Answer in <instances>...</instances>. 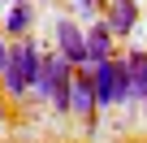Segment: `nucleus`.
<instances>
[{
	"instance_id": "nucleus-1",
	"label": "nucleus",
	"mask_w": 147,
	"mask_h": 143,
	"mask_svg": "<svg viewBox=\"0 0 147 143\" xmlns=\"http://www.w3.org/2000/svg\"><path fill=\"white\" fill-rule=\"evenodd\" d=\"M35 78H39V43L30 35H22L18 43H9L5 69H0V91L13 100H26L35 91Z\"/></svg>"
},
{
	"instance_id": "nucleus-8",
	"label": "nucleus",
	"mask_w": 147,
	"mask_h": 143,
	"mask_svg": "<svg viewBox=\"0 0 147 143\" xmlns=\"http://www.w3.org/2000/svg\"><path fill=\"white\" fill-rule=\"evenodd\" d=\"M113 39H117V35L108 30V22H91V26H87V65L113 56Z\"/></svg>"
},
{
	"instance_id": "nucleus-12",
	"label": "nucleus",
	"mask_w": 147,
	"mask_h": 143,
	"mask_svg": "<svg viewBox=\"0 0 147 143\" xmlns=\"http://www.w3.org/2000/svg\"><path fill=\"white\" fill-rule=\"evenodd\" d=\"M0 113H5V104H0Z\"/></svg>"
},
{
	"instance_id": "nucleus-7",
	"label": "nucleus",
	"mask_w": 147,
	"mask_h": 143,
	"mask_svg": "<svg viewBox=\"0 0 147 143\" xmlns=\"http://www.w3.org/2000/svg\"><path fill=\"white\" fill-rule=\"evenodd\" d=\"M104 22H108V30H113L117 39L134 35V26H138V0H108Z\"/></svg>"
},
{
	"instance_id": "nucleus-14",
	"label": "nucleus",
	"mask_w": 147,
	"mask_h": 143,
	"mask_svg": "<svg viewBox=\"0 0 147 143\" xmlns=\"http://www.w3.org/2000/svg\"><path fill=\"white\" fill-rule=\"evenodd\" d=\"M138 5H143V0H138Z\"/></svg>"
},
{
	"instance_id": "nucleus-2",
	"label": "nucleus",
	"mask_w": 147,
	"mask_h": 143,
	"mask_svg": "<svg viewBox=\"0 0 147 143\" xmlns=\"http://www.w3.org/2000/svg\"><path fill=\"white\" fill-rule=\"evenodd\" d=\"M35 91L65 117L69 113V91H74V65L61 56V52H39V78H35Z\"/></svg>"
},
{
	"instance_id": "nucleus-5",
	"label": "nucleus",
	"mask_w": 147,
	"mask_h": 143,
	"mask_svg": "<svg viewBox=\"0 0 147 143\" xmlns=\"http://www.w3.org/2000/svg\"><path fill=\"white\" fill-rule=\"evenodd\" d=\"M56 52L78 69L87 65V30L74 22V18H56Z\"/></svg>"
},
{
	"instance_id": "nucleus-9",
	"label": "nucleus",
	"mask_w": 147,
	"mask_h": 143,
	"mask_svg": "<svg viewBox=\"0 0 147 143\" xmlns=\"http://www.w3.org/2000/svg\"><path fill=\"white\" fill-rule=\"evenodd\" d=\"M30 22H35V9L26 5V0H18V5H9V13H5V35L22 39V35H30Z\"/></svg>"
},
{
	"instance_id": "nucleus-13",
	"label": "nucleus",
	"mask_w": 147,
	"mask_h": 143,
	"mask_svg": "<svg viewBox=\"0 0 147 143\" xmlns=\"http://www.w3.org/2000/svg\"><path fill=\"white\" fill-rule=\"evenodd\" d=\"M143 108H147V100H143Z\"/></svg>"
},
{
	"instance_id": "nucleus-3",
	"label": "nucleus",
	"mask_w": 147,
	"mask_h": 143,
	"mask_svg": "<svg viewBox=\"0 0 147 143\" xmlns=\"http://www.w3.org/2000/svg\"><path fill=\"white\" fill-rule=\"evenodd\" d=\"M91 69V83H95V104L100 108H117V104H125V61L113 52V56H104V61H95V65H87Z\"/></svg>"
},
{
	"instance_id": "nucleus-4",
	"label": "nucleus",
	"mask_w": 147,
	"mask_h": 143,
	"mask_svg": "<svg viewBox=\"0 0 147 143\" xmlns=\"http://www.w3.org/2000/svg\"><path fill=\"white\" fill-rule=\"evenodd\" d=\"M69 113L78 117L87 130H95L100 104H95V83H91V69L82 65V74H74V91H69Z\"/></svg>"
},
{
	"instance_id": "nucleus-10",
	"label": "nucleus",
	"mask_w": 147,
	"mask_h": 143,
	"mask_svg": "<svg viewBox=\"0 0 147 143\" xmlns=\"http://www.w3.org/2000/svg\"><path fill=\"white\" fill-rule=\"evenodd\" d=\"M95 5H100V0H74V9H78L82 18H91V13H95Z\"/></svg>"
},
{
	"instance_id": "nucleus-6",
	"label": "nucleus",
	"mask_w": 147,
	"mask_h": 143,
	"mask_svg": "<svg viewBox=\"0 0 147 143\" xmlns=\"http://www.w3.org/2000/svg\"><path fill=\"white\" fill-rule=\"evenodd\" d=\"M125 104H143L147 100V48H130L125 56Z\"/></svg>"
},
{
	"instance_id": "nucleus-11",
	"label": "nucleus",
	"mask_w": 147,
	"mask_h": 143,
	"mask_svg": "<svg viewBox=\"0 0 147 143\" xmlns=\"http://www.w3.org/2000/svg\"><path fill=\"white\" fill-rule=\"evenodd\" d=\"M5 56H9V43H5V30H0V69H5Z\"/></svg>"
}]
</instances>
